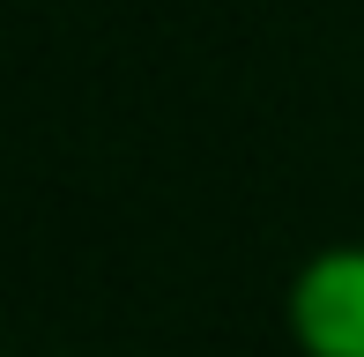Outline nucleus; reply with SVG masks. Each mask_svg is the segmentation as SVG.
Listing matches in <instances>:
<instances>
[{"instance_id": "obj_1", "label": "nucleus", "mask_w": 364, "mask_h": 357, "mask_svg": "<svg viewBox=\"0 0 364 357\" xmlns=\"http://www.w3.org/2000/svg\"><path fill=\"white\" fill-rule=\"evenodd\" d=\"M283 328L305 357H364V238L320 246L290 275Z\"/></svg>"}]
</instances>
